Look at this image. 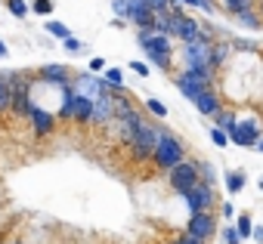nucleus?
I'll return each mask as SVG.
<instances>
[{
	"label": "nucleus",
	"instance_id": "obj_32",
	"mask_svg": "<svg viewBox=\"0 0 263 244\" xmlns=\"http://www.w3.org/2000/svg\"><path fill=\"white\" fill-rule=\"evenodd\" d=\"M146 108H149L155 117H161V120L167 117V105H164V102H158L155 96H146Z\"/></svg>",
	"mask_w": 263,
	"mask_h": 244
},
{
	"label": "nucleus",
	"instance_id": "obj_15",
	"mask_svg": "<svg viewBox=\"0 0 263 244\" xmlns=\"http://www.w3.org/2000/svg\"><path fill=\"white\" fill-rule=\"evenodd\" d=\"M174 87H177V90H180V96H183V99H189V102H195V99H198V93H201V90H208L204 84L189 80L186 74H177V77H174Z\"/></svg>",
	"mask_w": 263,
	"mask_h": 244
},
{
	"label": "nucleus",
	"instance_id": "obj_19",
	"mask_svg": "<svg viewBox=\"0 0 263 244\" xmlns=\"http://www.w3.org/2000/svg\"><path fill=\"white\" fill-rule=\"evenodd\" d=\"M152 31H155V34H167V37H174V13H171V10L155 13V19H152Z\"/></svg>",
	"mask_w": 263,
	"mask_h": 244
},
{
	"label": "nucleus",
	"instance_id": "obj_49",
	"mask_svg": "<svg viewBox=\"0 0 263 244\" xmlns=\"http://www.w3.org/2000/svg\"><path fill=\"white\" fill-rule=\"evenodd\" d=\"M260 16H263V4H260Z\"/></svg>",
	"mask_w": 263,
	"mask_h": 244
},
{
	"label": "nucleus",
	"instance_id": "obj_43",
	"mask_svg": "<svg viewBox=\"0 0 263 244\" xmlns=\"http://www.w3.org/2000/svg\"><path fill=\"white\" fill-rule=\"evenodd\" d=\"M220 216H223V219H235V207H232L229 201H226V204H220Z\"/></svg>",
	"mask_w": 263,
	"mask_h": 244
},
{
	"label": "nucleus",
	"instance_id": "obj_16",
	"mask_svg": "<svg viewBox=\"0 0 263 244\" xmlns=\"http://www.w3.org/2000/svg\"><path fill=\"white\" fill-rule=\"evenodd\" d=\"M229 56H232V40H214V47H211V68L214 71L223 68Z\"/></svg>",
	"mask_w": 263,
	"mask_h": 244
},
{
	"label": "nucleus",
	"instance_id": "obj_2",
	"mask_svg": "<svg viewBox=\"0 0 263 244\" xmlns=\"http://www.w3.org/2000/svg\"><path fill=\"white\" fill-rule=\"evenodd\" d=\"M180 161H186V146L167 130V127H158V143H155V152H152V164L158 170H174Z\"/></svg>",
	"mask_w": 263,
	"mask_h": 244
},
{
	"label": "nucleus",
	"instance_id": "obj_26",
	"mask_svg": "<svg viewBox=\"0 0 263 244\" xmlns=\"http://www.w3.org/2000/svg\"><path fill=\"white\" fill-rule=\"evenodd\" d=\"M102 77H105V84H108L111 90H121V87H124V74H121V68H118V65L105 68V71H102Z\"/></svg>",
	"mask_w": 263,
	"mask_h": 244
},
{
	"label": "nucleus",
	"instance_id": "obj_1",
	"mask_svg": "<svg viewBox=\"0 0 263 244\" xmlns=\"http://www.w3.org/2000/svg\"><path fill=\"white\" fill-rule=\"evenodd\" d=\"M137 40H140V47L146 50V59L155 65V68H161V71H171V65H174V37H167V34H155V31H149V28H137Z\"/></svg>",
	"mask_w": 263,
	"mask_h": 244
},
{
	"label": "nucleus",
	"instance_id": "obj_44",
	"mask_svg": "<svg viewBox=\"0 0 263 244\" xmlns=\"http://www.w3.org/2000/svg\"><path fill=\"white\" fill-rule=\"evenodd\" d=\"M108 65H105V59H90V71L93 74H99V71H105Z\"/></svg>",
	"mask_w": 263,
	"mask_h": 244
},
{
	"label": "nucleus",
	"instance_id": "obj_47",
	"mask_svg": "<svg viewBox=\"0 0 263 244\" xmlns=\"http://www.w3.org/2000/svg\"><path fill=\"white\" fill-rule=\"evenodd\" d=\"M254 152H260V155H263V136H260V143L254 146Z\"/></svg>",
	"mask_w": 263,
	"mask_h": 244
},
{
	"label": "nucleus",
	"instance_id": "obj_45",
	"mask_svg": "<svg viewBox=\"0 0 263 244\" xmlns=\"http://www.w3.org/2000/svg\"><path fill=\"white\" fill-rule=\"evenodd\" d=\"M251 238H254L257 244H263V226H254V232H251Z\"/></svg>",
	"mask_w": 263,
	"mask_h": 244
},
{
	"label": "nucleus",
	"instance_id": "obj_8",
	"mask_svg": "<svg viewBox=\"0 0 263 244\" xmlns=\"http://www.w3.org/2000/svg\"><path fill=\"white\" fill-rule=\"evenodd\" d=\"M71 90L78 93V96H87V99H96V96H102V93H111V87L105 84V77H96V74H74L71 77Z\"/></svg>",
	"mask_w": 263,
	"mask_h": 244
},
{
	"label": "nucleus",
	"instance_id": "obj_6",
	"mask_svg": "<svg viewBox=\"0 0 263 244\" xmlns=\"http://www.w3.org/2000/svg\"><path fill=\"white\" fill-rule=\"evenodd\" d=\"M263 136V127H260V120L257 117H248V120H238L235 130L229 133V143L241 146V149H254Z\"/></svg>",
	"mask_w": 263,
	"mask_h": 244
},
{
	"label": "nucleus",
	"instance_id": "obj_21",
	"mask_svg": "<svg viewBox=\"0 0 263 244\" xmlns=\"http://www.w3.org/2000/svg\"><path fill=\"white\" fill-rule=\"evenodd\" d=\"M74 120H78V124H90V120H93V99L78 96V102H74Z\"/></svg>",
	"mask_w": 263,
	"mask_h": 244
},
{
	"label": "nucleus",
	"instance_id": "obj_33",
	"mask_svg": "<svg viewBox=\"0 0 263 244\" xmlns=\"http://www.w3.org/2000/svg\"><path fill=\"white\" fill-rule=\"evenodd\" d=\"M198 176H201L204 182L214 186V182H217V170H214V164H211V161H198Z\"/></svg>",
	"mask_w": 263,
	"mask_h": 244
},
{
	"label": "nucleus",
	"instance_id": "obj_31",
	"mask_svg": "<svg viewBox=\"0 0 263 244\" xmlns=\"http://www.w3.org/2000/svg\"><path fill=\"white\" fill-rule=\"evenodd\" d=\"M130 161H134V164H146V161H152V149L130 146Z\"/></svg>",
	"mask_w": 263,
	"mask_h": 244
},
{
	"label": "nucleus",
	"instance_id": "obj_7",
	"mask_svg": "<svg viewBox=\"0 0 263 244\" xmlns=\"http://www.w3.org/2000/svg\"><path fill=\"white\" fill-rule=\"evenodd\" d=\"M171 13H174V37L177 40H183V44H189V40H195V37H201V22L198 19H192V16H186L177 4L171 7Z\"/></svg>",
	"mask_w": 263,
	"mask_h": 244
},
{
	"label": "nucleus",
	"instance_id": "obj_30",
	"mask_svg": "<svg viewBox=\"0 0 263 244\" xmlns=\"http://www.w3.org/2000/svg\"><path fill=\"white\" fill-rule=\"evenodd\" d=\"M7 10H10L16 19H25V16L31 13V7L25 4V0H7Z\"/></svg>",
	"mask_w": 263,
	"mask_h": 244
},
{
	"label": "nucleus",
	"instance_id": "obj_34",
	"mask_svg": "<svg viewBox=\"0 0 263 244\" xmlns=\"http://www.w3.org/2000/svg\"><path fill=\"white\" fill-rule=\"evenodd\" d=\"M28 7H31L34 16H50L53 13V0H31Z\"/></svg>",
	"mask_w": 263,
	"mask_h": 244
},
{
	"label": "nucleus",
	"instance_id": "obj_38",
	"mask_svg": "<svg viewBox=\"0 0 263 244\" xmlns=\"http://www.w3.org/2000/svg\"><path fill=\"white\" fill-rule=\"evenodd\" d=\"M211 139H214V146H220V149H226V146H229V133H226V130H220V127H214V124H211Z\"/></svg>",
	"mask_w": 263,
	"mask_h": 244
},
{
	"label": "nucleus",
	"instance_id": "obj_36",
	"mask_svg": "<svg viewBox=\"0 0 263 244\" xmlns=\"http://www.w3.org/2000/svg\"><path fill=\"white\" fill-rule=\"evenodd\" d=\"M62 47H65V50H68L71 56H81V53L87 50V47H84V44H81V40H78L74 34H71V37H65V40H62Z\"/></svg>",
	"mask_w": 263,
	"mask_h": 244
},
{
	"label": "nucleus",
	"instance_id": "obj_41",
	"mask_svg": "<svg viewBox=\"0 0 263 244\" xmlns=\"http://www.w3.org/2000/svg\"><path fill=\"white\" fill-rule=\"evenodd\" d=\"M130 71H137L140 77H149V62H140V59H134V62H130Z\"/></svg>",
	"mask_w": 263,
	"mask_h": 244
},
{
	"label": "nucleus",
	"instance_id": "obj_24",
	"mask_svg": "<svg viewBox=\"0 0 263 244\" xmlns=\"http://www.w3.org/2000/svg\"><path fill=\"white\" fill-rule=\"evenodd\" d=\"M241 189H245V173L241 170H229L226 173V192L229 195H238Z\"/></svg>",
	"mask_w": 263,
	"mask_h": 244
},
{
	"label": "nucleus",
	"instance_id": "obj_37",
	"mask_svg": "<svg viewBox=\"0 0 263 244\" xmlns=\"http://www.w3.org/2000/svg\"><path fill=\"white\" fill-rule=\"evenodd\" d=\"M232 50H241V53H257L260 47L254 40H245V37H232Z\"/></svg>",
	"mask_w": 263,
	"mask_h": 244
},
{
	"label": "nucleus",
	"instance_id": "obj_25",
	"mask_svg": "<svg viewBox=\"0 0 263 244\" xmlns=\"http://www.w3.org/2000/svg\"><path fill=\"white\" fill-rule=\"evenodd\" d=\"M220 4H223V10L229 16H238L245 10H254V0H220Z\"/></svg>",
	"mask_w": 263,
	"mask_h": 244
},
{
	"label": "nucleus",
	"instance_id": "obj_4",
	"mask_svg": "<svg viewBox=\"0 0 263 244\" xmlns=\"http://www.w3.org/2000/svg\"><path fill=\"white\" fill-rule=\"evenodd\" d=\"M198 179H201V176H198V161H189V158L180 161L174 170H167V182H171V189H174L180 198H183Z\"/></svg>",
	"mask_w": 263,
	"mask_h": 244
},
{
	"label": "nucleus",
	"instance_id": "obj_10",
	"mask_svg": "<svg viewBox=\"0 0 263 244\" xmlns=\"http://www.w3.org/2000/svg\"><path fill=\"white\" fill-rule=\"evenodd\" d=\"M37 74H41V80H44V84L59 87V90L71 87V77H74V71H71V68H65V65H44Z\"/></svg>",
	"mask_w": 263,
	"mask_h": 244
},
{
	"label": "nucleus",
	"instance_id": "obj_12",
	"mask_svg": "<svg viewBox=\"0 0 263 244\" xmlns=\"http://www.w3.org/2000/svg\"><path fill=\"white\" fill-rule=\"evenodd\" d=\"M192 105H195V108H198V114H204V117H214V114L223 108V102H220V93H217L214 87L201 90V93H198V99H195Z\"/></svg>",
	"mask_w": 263,
	"mask_h": 244
},
{
	"label": "nucleus",
	"instance_id": "obj_27",
	"mask_svg": "<svg viewBox=\"0 0 263 244\" xmlns=\"http://www.w3.org/2000/svg\"><path fill=\"white\" fill-rule=\"evenodd\" d=\"M10 102H13V93H10V84H7V74L0 71V111H10Z\"/></svg>",
	"mask_w": 263,
	"mask_h": 244
},
{
	"label": "nucleus",
	"instance_id": "obj_20",
	"mask_svg": "<svg viewBox=\"0 0 263 244\" xmlns=\"http://www.w3.org/2000/svg\"><path fill=\"white\" fill-rule=\"evenodd\" d=\"M31 108H34L31 93H13V102H10V111H13V114L28 117V114H31Z\"/></svg>",
	"mask_w": 263,
	"mask_h": 244
},
{
	"label": "nucleus",
	"instance_id": "obj_46",
	"mask_svg": "<svg viewBox=\"0 0 263 244\" xmlns=\"http://www.w3.org/2000/svg\"><path fill=\"white\" fill-rule=\"evenodd\" d=\"M7 56H10V50H7V44H4V40H0V59H7Z\"/></svg>",
	"mask_w": 263,
	"mask_h": 244
},
{
	"label": "nucleus",
	"instance_id": "obj_11",
	"mask_svg": "<svg viewBox=\"0 0 263 244\" xmlns=\"http://www.w3.org/2000/svg\"><path fill=\"white\" fill-rule=\"evenodd\" d=\"M28 120H31V130H34V136H50L53 130H56V114L53 111H47V108H31V114H28Z\"/></svg>",
	"mask_w": 263,
	"mask_h": 244
},
{
	"label": "nucleus",
	"instance_id": "obj_40",
	"mask_svg": "<svg viewBox=\"0 0 263 244\" xmlns=\"http://www.w3.org/2000/svg\"><path fill=\"white\" fill-rule=\"evenodd\" d=\"M171 244H208V241H201V238H195V235H189V232L183 229V235H177Z\"/></svg>",
	"mask_w": 263,
	"mask_h": 244
},
{
	"label": "nucleus",
	"instance_id": "obj_42",
	"mask_svg": "<svg viewBox=\"0 0 263 244\" xmlns=\"http://www.w3.org/2000/svg\"><path fill=\"white\" fill-rule=\"evenodd\" d=\"M146 4H149L155 13H161V10H171V0H146Z\"/></svg>",
	"mask_w": 263,
	"mask_h": 244
},
{
	"label": "nucleus",
	"instance_id": "obj_5",
	"mask_svg": "<svg viewBox=\"0 0 263 244\" xmlns=\"http://www.w3.org/2000/svg\"><path fill=\"white\" fill-rule=\"evenodd\" d=\"M183 201H186V207H189V213H201V210H214V204H217V192H214V186L211 182H204V179H198L186 195H183Z\"/></svg>",
	"mask_w": 263,
	"mask_h": 244
},
{
	"label": "nucleus",
	"instance_id": "obj_3",
	"mask_svg": "<svg viewBox=\"0 0 263 244\" xmlns=\"http://www.w3.org/2000/svg\"><path fill=\"white\" fill-rule=\"evenodd\" d=\"M211 47H214V37L201 28V37L183 44V50H180L186 68H211Z\"/></svg>",
	"mask_w": 263,
	"mask_h": 244
},
{
	"label": "nucleus",
	"instance_id": "obj_18",
	"mask_svg": "<svg viewBox=\"0 0 263 244\" xmlns=\"http://www.w3.org/2000/svg\"><path fill=\"white\" fill-rule=\"evenodd\" d=\"M211 120H214V127H220V130H226V133H232V130H235V124H238V114H235L232 108H226V105H223Z\"/></svg>",
	"mask_w": 263,
	"mask_h": 244
},
{
	"label": "nucleus",
	"instance_id": "obj_29",
	"mask_svg": "<svg viewBox=\"0 0 263 244\" xmlns=\"http://www.w3.org/2000/svg\"><path fill=\"white\" fill-rule=\"evenodd\" d=\"M235 229H238V235H241V241H245V238H251V232H254V219H251L248 213H238V216H235Z\"/></svg>",
	"mask_w": 263,
	"mask_h": 244
},
{
	"label": "nucleus",
	"instance_id": "obj_48",
	"mask_svg": "<svg viewBox=\"0 0 263 244\" xmlns=\"http://www.w3.org/2000/svg\"><path fill=\"white\" fill-rule=\"evenodd\" d=\"M7 244H22V241H7Z\"/></svg>",
	"mask_w": 263,
	"mask_h": 244
},
{
	"label": "nucleus",
	"instance_id": "obj_17",
	"mask_svg": "<svg viewBox=\"0 0 263 244\" xmlns=\"http://www.w3.org/2000/svg\"><path fill=\"white\" fill-rule=\"evenodd\" d=\"M74 102H78V93H74L71 87H65V90H62V102H59L56 117H62V120H74Z\"/></svg>",
	"mask_w": 263,
	"mask_h": 244
},
{
	"label": "nucleus",
	"instance_id": "obj_9",
	"mask_svg": "<svg viewBox=\"0 0 263 244\" xmlns=\"http://www.w3.org/2000/svg\"><path fill=\"white\" fill-rule=\"evenodd\" d=\"M186 232L201 238V241H211L217 235V216L214 210H201V213H189V222H186Z\"/></svg>",
	"mask_w": 263,
	"mask_h": 244
},
{
	"label": "nucleus",
	"instance_id": "obj_13",
	"mask_svg": "<svg viewBox=\"0 0 263 244\" xmlns=\"http://www.w3.org/2000/svg\"><path fill=\"white\" fill-rule=\"evenodd\" d=\"M115 120V102L111 93H102L93 99V124H111Z\"/></svg>",
	"mask_w": 263,
	"mask_h": 244
},
{
	"label": "nucleus",
	"instance_id": "obj_35",
	"mask_svg": "<svg viewBox=\"0 0 263 244\" xmlns=\"http://www.w3.org/2000/svg\"><path fill=\"white\" fill-rule=\"evenodd\" d=\"M115 19H130V0H111Z\"/></svg>",
	"mask_w": 263,
	"mask_h": 244
},
{
	"label": "nucleus",
	"instance_id": "obj_22",
	"mask_svg": "<svg viewBox=\"0 0 263 244\" xmlns=\"http://www.w3.org/2000/svg\"><path fill=\"white\" fill-rule=\"evenodd\" d=\"M235 22L241 25V28H263V16H260V10H245V13H238L235 16Z\"/></svg>",
	"mask_w": 263,
	"mask_h": 244
},
{
	"label": "nucleus",
	"instance_id": "obj_39",
	"mask_svg": "<svg viewBox=\"0 0 263 244\" xmlns=\"http://www.w3.org/2000/svg\"><path fill=\"white\" fill-rule=\"evenodd\" d=\"M220 238H223V244H241V235H238L235 226H226V229L220 232Z\"/></svg>",
	"mask_w": 263,
	"mask_h": 244
},
{
	"label": "nucleus",
	"instance_id": "obj_28",
	"mask_svg": "<svg viewBox=\"0 0 263 244\" xmlns=\"http://www.w3.org/2000/svg\"><path fill=\"white\" fill-rule=\"evenodd\" d=\"M44 28H47V31H50L53 37H59V40H65V37H71V28H68L65 22H56V19H50V22H47Z\"/></svg>",
	"mask_w": 263,
	"mask_h": 244
},
{
	"label": "nucleus",
	"instance_id": "obj_23",
	"mask_svg": "<svg viewBox=\"0 0 263 244\" xmlns=\"http://www.w3.org/2000/svg\"><path fill=\"white\" fill-rule=\"evenodd\" d=\"M180 74H186L189 80H198L204 87H214V68H183Z\"/></svg>",
	"mask_w": 263,
	"mask_h": 244
},
{
	"label": "nucleus",
	"instance_id": "obj_14",
	"mask_svg": "<svg viewBox=\"0 0 263 244\" xmlns=\"http://www.w3.org/2000/svg\"><path fill=\"white\" fill-rule=\"evenodd\" d=\"M4 74H7L10 93H31V87H34V80H37V77H31L28 71H4Z\"/></svg>",
	"mask_w": 263,
	"mask_h": 244
}]
</instances>
